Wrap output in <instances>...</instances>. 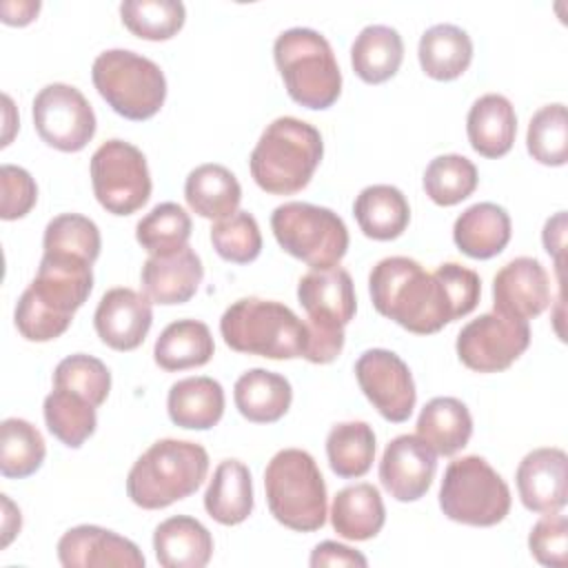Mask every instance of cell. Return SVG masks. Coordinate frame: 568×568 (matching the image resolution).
<instances>
[{
	"mask_svg": "<svg viewBox=\"0 0 568 568\" xmlns=\"http://www.w3.org/2000/svg\"><path fill=\"white\" fill-rule=\"evenodd\" d=\"M368 291L379 315L415 335L437 333L479 302V280L470 268L444 262L428 273L404 255L379 260L371 268Z\"/></svg>",
	"mask_w": 568,
	"mask_h": 568,
	"instance_id": "1",
	"label": "cell"
},
{
	"mask_svg": "<svg viewBox=\"0 0 568 568\" xmlns=\"http://www.w3.org/2000/svg\"><path fill=\"white\" fill-rule=\"evenodd\" d=\"M91 262L42 253L36 277L16 304V328L29 342H51L60 337L71 326L75 311L91 295Z\"/></svg>",
	"mask_w": 568,
	"mask_h": 568,
	"instance_id": "2",
	"label": "cell"
},
{
	"mask_svg": "<svg viewBox=\"0 0 568 568\" xmlns=\"http://www.w3.org/2000/svg\"><path fill=\"white\" fill-rule=\"evenodd\" d=\"M324 155L320 131L293 115L275 118L251 151L248 166L255 184L273 195L302 191Z\"/></svg>",
	"mask_w": 568,
	"mask_h": 568,
	"instance_id": "3",
	"label": "cell"
},
{
	"mask_svg": "<svg viewBox=\"0 0 568 568\" xmlns=\"http://www.w3.org/2000/svg\"><path fill=\"white\" fill-rule=\"evenodd\" d=\"M209 473V453L189 439H158L131 466L129 499L144 510L166 508L193 495Z\"/></svg>",
	"mask_w": 568,
	"mask_h": 568,
	"instance_id": "4",
	"label": "cell"
},
{
	"mask_svg": "<svg viewBox=\"0 0 568 568\" xmlns=\"http://www.w3.org/2000/svg\"><path fill=\"white\" fill-rule=\"evenodd\" d=\"M220 333L237 353L268 359L304 357L308 331L286 304L262 297H242L220 317Z\"/></svg>",
	"mask_w": 568,
	"mask_h": 568,
	"instance_id": "5",
	"label": "cell"
},
{
	"mask_svg": "<svg viewBox=\"0 0 568 568\" xmlns=\"http://www.w3.org/2000/svg\"><path fill=\"white\" fill-rule=\"evenodd\" d=\"M275 67L291 100L306 109H328L342 93V71L331 42L315 29L291 27L275 38Z\"/></svg>",
	"mask_w": 568,
	"mask_h": 568,
	"instance_id": "6",
	"label": "cell"
},
{
	"mask_svg": "<svg viewBox=\"0 0 568 568\" xmlns=\"http://www.w3.org/2000/svg\"><path fill=\"white\" fill-rule=\"evenodd\" d=\"M264 490L271 515L297 532L320 530L326 521V484L311 453L277 450L264 470Z\"/></svg>",
	"mask_w": 568,
	"mask_h": 568,
	"instance_id": "7",
	"label": "cell"
},
{
	"mask_svg": "<svg viewBox=\"0 0 568 568\" xmlns=\"http://www.w3.org/2000/svg\"><path fill=\"white\" fill-rule=\"evenodd\" d=\"M91 78L106 104L126 120H149L166 100L164 71L129 49L102 51L93 60Z\"/></svg>",
	"mask_w": 568,
	"mask_h": 568,
	"instance_id": "8",
	"label": "cell"
},
{
	"mask_svg": "<svg viewBox=\"0 0 568 568\" xmlns=\"http://www.w3.org/2000/svg\"><path fill=\"white\" fill-rule=\"evenodd\" d=\"M439 508L450 521L488 528L506 519L510 488L484 457L466 455L444 470Z\"/></svg>",
	"mask_w": 568,
	"mask_h": 568,
	"instance_id": "9",
	"label": "cell"
},
{
	"mask_svg": "<svg viewBox=\"0 0 568 568\" xmlns=\"http://www.w3.org/2000/svg\"><path fill=\"white\" fill-rule=\"evenodd\" d=\"M271 229L277 244L311 268H331L348 251L344 220L326 206L311 202H284L271 213Z\"/></svg>",
	"mask_w": 568,
	"mask_h": 568,
	"instance_id": "10",
	"label": "cell"
},
{
	"mask_svg": "<svg viewBox=\"0 0 568 568\" xmlns=\"http://www.w3.org/2000/svg\"><path fill=\"white\" fill-rule=\"evenodd\" d=\"M95 200L113 215H131L151 197V173L144 153L126 140H106L91 155Z\"/></svg>",
	"mask_w": 568,
	"mask_h": 568,
	"instance_id": "11",
	"label": "cell"
},
{
	"mask_svg": "<svg viewBox=\"0 0 568 568\" xmlns=\"http://www.w3.org/2000/svg\"><path fill=\"white\" fill-rule=\"evenodd\" d=\"M528 344V322L493 311L462 326L455 351L466 368L475 373H499L519 359Z\"/></svg>",
	"mask_w": 568,
	"mask_h": 568,
	"instance_id": "12",
	"label": "cell"
},
{
	"mask_svg": "<svg viewBox=\"0 0 568 568\" xmlns=\"http://www.w3.org/2000/svg\"><path fill=\"white\" fill-rule=\"evenodd\" d=\"M33 126L49 146L75 153L95 135V113L80 89L53 82L38 91L31 106Z\"/></svg>",
	"mask_w": 568,
	"mask_h": 568,
	"instance_id": "13",
	"label": "cell"
},
{
	"mask_svg": "<svg viewBox=\"0 0 568 568\" xmlns=\"http://www.w3.org/2000/svg\"><path fill=\"white\" fill-rule=\"evenodd\" d=\"M355 377L375 406V410L393 424H402L413 415L417 390L408 364L388 348H368L355 362Z\"/></svg>",
	"mask_w": 568,
	"mask_h": 568,
	"instance_id": "14",
	"label": "cell"
},
{
	"mask_svg": "<svg viewBox=\"0 0 568 568\" xmlns=\"http://www.w3.org/2000/svg\"><path fill=\"white\" fill-rule=\"evenodd\" d=\"M437 470L435 450L417 435H397L384 448L379 462V481L397 501L422 499Z\"/></svg>",
	"mask_w": 568,
	"mask_h": 568,
	"instance_id": "15",
	"label": "cell"
},
{
	"mask_svg": "<svg viewBox=\"0 0 568 568\" xmlns=\"http://www.w3.org/2000/svg\"><path fill=\"white\" fill-rule=\"evenodd\" d=\"M493 306L515 320H532L550 306V277L537 257H515L493 277Z\"/></svg>",
	"mask_w": 568,
	"mask_h": 568,
	"instance_id": "16",
	"label": "cell"
},
{
	"mask_svg": "<svg viewBox=\"0 0 568 568\" xmlns=\"http://www.w3.org/2000/svg\"><path fill=\"white\" fill-rule=\"evenodd\" d=\"M297 300L306 311L308 324L331 331H344L357 308L351 273L342 266L311 268L302 275L297 284Z\"/></svg>",
	"mask_w": 568,
	"mask_h": 568,
	"instance_id": "17",
	"label": "cell"
},
{
	"mask_svg": "<svg viewBox=\"0 0 568 568\" xmlns=\"http://www.w3.org/2000/svg\"><path fill=\"white\" fill-rule=\"evenodd\" d=\"M58 559L64 568H144L146 564L131 539L93 524L69 528L58 541Z\"/></svg>",
	"mask_w": 568,
	"mask_h": 568,
	"instance_id": "18",
	"label": "cell"
},
{
	"mask_svg": "<svg viewBox=\"0 0 568 568\" xmlns=\"http://www.w3.org/2000/svg\"><path fill=\"white\" fill-rule=\"evenodd\" d=\"M153 324L151 300L133 288H109L93 313L98 337L113 351H135Z\"/></svg>",
	"mask_w": 568,
	"mask_h": 568,
	"instance_id": "19",
	"label": "cell"
},
{
	"mask_svg": "<svg viewBox=\"0 0 568 568\" xmlns=\"http://www.w3.org/2000/svg\"><path fill=\"white\" fill-rule=\"evenodd\" d=\"M517 493L532 513H561L568 497V457L561 448H535L517 466Z\"/></svg>",
	"mask_w": 568,
	"mask_h": 568,
	"instance_id": "20",
	"label": "cell"
},
{
	"mask_svg": "<svg viewBox=\"0 0 568 568\" xmlns=\"http://www.w3.org/2000/svg\"><path fill=\"white\" fill-rule=\"evenodd\" d=\"M204 277L200 255L184 246L166 255H149L142 264V293L153 304H184L189 302Z\"/></svg>",
	"mask_w": 568,
	"mask_h": 568,
	"instance_id": "21",
	"label": "cell"
},
{
	"mask_svg": "<svg viewBox=\"0 0 568 568\" xmlns=\"http://www.w3.org/2000/svg\"><path fill=\"white\" fill-rule=\"evenodd\" d=\"M513 222L504 206L495 202H477L468 206L453 224L457 248L473 260H490L510 242Z\"/></svg>",
	"mask_w": 568,
	"mask_h": 568,
	"instance_id": "22",
	"label": "cell"
},
{
	"mask_svg": "<svg viewBox=\"0 0 568 568\" xmlns=\"http://www.w3.org/2000/svg\"><path fill=\"white\" fill-rule=\"evenodd\" d=\"M153 550L164 568H204L213 555V537L195 517L175 515L158 524Z\"/></svg>",
	"mask_w": 568,
	"mask_h": 568,
	"instance_id": "23",
	"label": "cell"
},
{
	"mask_svg": "<svg viewBox=\"0 0 568 568\" xmlns=\"http://www.w3.org/2000/svg\"><path fill=\"white\" fill-rule=\"evenodd\" d=\"M470 146L484 158H501L513 149L517 135V115L513 102L501 93L477 98L466 118Z\"/></svg>",
	"mask_w": 568,
	"mask_h": 568,
	"instance_id": "24",
	"label": "cell"
},
{
	"mask_svg": "<svg viewBox=\"0 0 568 568\" xmlns=\"http://www.w3.org/2000/svg\"><path fill=\"white\" fill-rule=\"evenodd\" d=\"M166 410L175 426L209 430L224 415V388L217 379L197 375L178 379L166 395Z\"/></svg>",
	"mask_w": 568,
	"mask_h": 568,
	"instance_id": "25",
	"label": "cell"
},
{
	"mask_svg": "<svg viewBox=\"0 0 568 568\" xmlns=\"http://www.w3.org/2000/svg\"><path fill=\"white\" fill-rule=\"evenodd\" d=\"M233 399L244 419L255 424H273L288 413L293 388L291 382L280 373L251 368L237 377Z\"/></svg>",
	"mask_w": 568,
	"mask_h": 568,
	"instance_id": "26",
	"label": "cell"
},
{
	"mask_svg": "<svg viewBox=\"0 0 568 568\" xmlns=\"http://www.w3.org/2000/svg\"><path fill=\"white\" fill-rule=\"evenodd\" d=\"M386 521V508L377 486L355 484L342 488L331 504L333 530L348 541L373 539Z\"/></svg>",
	"mask_w": 568,
	"mask_h": 568,
	"instance_id": "27",
	"label": "cell"
},
{
	"mask_svg": "<svg viewBox=\"0 0 568 568\" xmlns=\"http://www.w3.org/2000/svg\"><path fill=\"white\" fill-rule=\"evenodd\" d=\"M353 215L366 237L388 242L406 231L410 222V206L397 186L371 184L355 197Z\"/></svg>",
	"mask_w": 568,
	"mask_h": 568,
	"instance_id": "28",
	"label": "cell"
},
{
	"mask_svg": "<svg viewBox=\"0 0 568 568\" xmlns=\"http://www.w3.org/2000/svg\"><path fill=\"white\" fill-rule=\"evenodd\" d=\"M417 58L422 71L439 82L459 78L473 60V40L470 36L450 22L428 27L417 47Z\"/></svg>",
	"mask_w": 568,
	"mask_h": 568,
	"instance_id": "29",
	"label": "cell"
},
{
	"mask_svg": "<svg viewBox=\"0 0 568 568\" xmlns=\"http://www.w3.org/2000/svg\"><path fill=\"white\" fill-rule=\"evenodd\" d=\"M404 60V40L397 29L388 24L364 27L351 44V64L366 84H382L390 80Z\"/></svg>",
	"mask_w": 568,
	"mask_h": 568,
	"instance_id": "30",
	"label": "cell"
},
{
	"mask_svg": "<svg viewBox=\"0 0 568 568\" xmlns=\"http://www.w3.org/2000/svg\"><path fill=\"white\" fill-rule=\"evenodd\" d=\"M206 513L222 526H237L253 513V481L240 459L217 464L204 493Z\"/></svg>",
	"mask_w": 568,
	"mask_h": 568,
	"instance_id": "31",
	"label": "cell"
},
{
	"mask_svg": "<svg viewBox=\"0 0 568 568\" xmlns=\"http://www.w3.org/2000/svg\"><path fill=\"white\" fill-rule=\"evenodd\" d=\"M473 435V417L457 397H433L417 417V437H422L435 455L450 457L462 450Z\"/></svg>",
	"mask_w": 568,
	"mask_h": 568,
	"instance_id": "32",
	"label": "cell"
},
{
	"mask_svg": "<svg viewBox=\"0 0 568 568\" xmlns=\"http://www.w3.org/2000/svg\"><path fill=\"white\" fill-rule=\"evenodd\" d=\"M186 204L206 220H222L237 211L242 186L237 178L222 164H200L184 182Z\"/></svg>",
	"mask_w": 568,
	"mask_h": 568,
	"instance_id": "33",
	"label": "cell"
},
{
	"mask_svg": "<svg viewBox=\"0 0 568 568\" xmlns=\"http://www.w3.org/2000/svg\"><path fill=\"white\" fill-rule=\"evenodd\" d=\"M213 335L204 322L178 320L155 339L153 359L164 371H186L204 366L213 357Z\"/></svg>",
	"mask_w": 568,
	"mask_h": 568,
	"instance_id": "34",
	"label": "cell"
},
{
	"mask_svg": "<svg viewBox=\"0 0 568 568\" xmlns=\"http://www.w3.org/2000/svg\"><path fill=\"white\" fill-rule=\"evenodd\" d=\"M328 466L337 477L353 479L375 462V433L366 422H339L326 435Z\"/></svg>",
	"mask_w": 568,
	"mask_h": 568,
	"instance_id": "35",
	"label": "cell"
},
{
	"mask_svg": "<svg viewBox=\"0 0 568 568\" xmlns=\"http://www.w3.org/2000/svg\"><path fill=\"white\" fill-rule=\"evenodd\" d=\"M42 410L49 433L69 448H80L95 433V406L71 390L53 388L44 397Z\"/></svg>",
	"mask_w": 568,
	"mask_h": 568,
	"instance_id": "36",
	"label": "cell"
},
{
	"mask_svg": "<svg viewBox=\"0 0 568 568\" xmlns=\"http://www.w3.org/2000/svg\"><path fill=\"white\" fill-rule=\"evenodd\" d=\"M47 455L42 433L27 419L7 417L0 424V473L7 479L33 475Z\"/></svg>",
	"mask_w": 568,
	"mask_h": 568,
	"instance_id": "37",
	"label": "cell"
},
{
	"mask_svg": "<svg viewBox=\"0 0 568 568\" xmlns=\"http://www.w3.org/2000/svg\"><path fill=\"white\" fill-rule=\"evenodd\" d=\"M191 217L175 202L155 204L135 226V240L149 255H166L189 246Z\"/></svg>",
	"mask_w": 568,
	"mask_h": 568,
	"instance_id": "38",
	"label": "cell"
},
{
	"mask_svg": "<svg viewBox=\"0 0 568 568\" xmlns=\"http://www.w3.org/2000/svg\"><path fill=\"white\" fill-rule=\"evenodd\" d=\"M477 166L459 153L437 155L424 171V191L439 206H455L477 189Z\"/></svg>",
	"mask_w": 568,
	"mask_h": 568,
	"instance_id": "39",
	"label": "cell"
},
{
	"mask_svg": "<svg viewBox=\"0 0 568 568\" xmlns=\"http://www.w3.org/2000/svg\"><path fill=\"white\" fill-rule=\"evenodd\" d=\"M42 246L47 255H69L95 262L102 248L100 229L80 213H60L44 226Z\"/></svg>",
	"mask_w": 568,
	"mask_h": 568,
	"instance_id": "40",
	"label": "cell"
},
{
	"mask_svg": "<svg viewBox=\"0 0 568 568\" xmlns=\"http://www.w3.org/2000/svg\"><path fill=\"white\" fill-rule=\"evenodd\" d=\"M122 24L144 40H169L186 20L180 0H124L120 4Z\"/></svg>",
	"mask_w": 568,
	"mask_h": 568,
	"instance_id": "41",
	"label": "cell"
},
{
	"mask_svg": "<svg viewBox=\"0 0 568 568\" xmlns=\"http://www.w3.org/2000/svg\"><path fill=\"white\" fill-rule=\"evenodd\" d=\"M526 149L539 164L564 166L568 160V120L561 102L544 104L528 122Z\"/></svg>",
	"mask_w": 568,
	"mask_h": 568,
	"instance_id": "42",
	"label": "cell"
},
{
	"mask_svg": "<svg viewBox=\"0 0 568 568\" xmlns=\"http://www.w3.org/2000/svg\"><path fill=\"white\" fill-rule=\"evenodd\" d=\"M53 388L71 390L98 408L109 397L111 373L102 359L87 353H73L55 366Z\"/></svg>",
	"mask_w": 568,
	"mask_h": 568,
	"instance_id": "43",
	"label": "cell"
},
{
	"mask_svg": "<svg viewBox=\"0 0 568 568\" xmlns=\"http://www.w3.org/2000/svg\"><path fill=\"white\" fill-rule=\"evenodd\" d=\"M211 244L222 260L248 264L262 251L260 224L248 211H235L211 226Z\"/></svg>",
	"mask_w": 568,
	"mask_h": 568,
	"instance_id": "44",
	"label": "cell"
},
{
	"mask_svg": "<svg viewBox=\"0 0 568 568\" xmlns=\"http://www.w3.org/2000/svg\"><path fill=\"white\" fill-rule=\"evenodd\" d=\"M530 555L550 568H564L568 561V519L559 513H546L528 535Z\"/></svg>",
	"mask_w": 568,
	"mask_h": 568,
	"instance_id": "45",
	"label": "cell"
},
{
	"mask_svg": "<svg viewBox=\"0 0 568 568\" xmlns=\"http://www.w3.org/2000/svg\"><path fill=\"white\" fill-rule=\"evenodd\" d=\"M0 217L2 220H20L24 217L38 200V186L31 173L16 164H2L0 169Z\"/></svg>",
	"mask_w": 568,
	"mask_h": 568,
	"instance_id": "46",
	"label": "cell"
},
{
	"mask_svg": "<svg viewBox=\"0 0 568 568\" xmlns=\"http://www.w3.org/2000/svg\"><path fill=\"white\" fill-rule=\"evenodd\" d=\"M308 564L313 568H320V566H368V559L353 550L351 546H344V544H337V541H322L313 548L311 552V559Z\"/></svg>",
	"mask_w": 568,
	"mask_h": 568,
	"instance_id": "47",
	"label": "cell"
},
{
	"mask_svg": "<svg viewBox=\"0 0 568 568\" xmlns=\"http://www.w3.org/2000/svg\"><path fill=\"white\" fill-rule=\"evenodd\" d=\"M541 240H544L546 251L555 257V262H557V266H559V264H561L564 240H566V213H564V211H559V213H555L552 217L546 220Z\"/></svg>",
	"mask_w": 568,
	"mask_h": 568,
	"instance_id": "48",
	"label": "cell"
},
{
	"mask_svg": "<svg viewBox=\"0 0 568 568\" xmlns=\"http://www.w3.org/2000/svg\"><path fill=\"white\" fill-rule=\"evenodd\" d=\"M40 11V2L36 0H20V2H2L0 4V13H2V22L4 24H29Z\"/></svg>",
	"mask_w": 568,
	"mask_h": 568,
	"instance_id": "49",
	"label": "cell"
},
{
	"mask_svg": "<svg viewBox=\"0 0 568 568\" xmlns=\"http://www.w3.org/2000/svg\"><path fill=\"white\" fill-rule=\"evenodd\" d=\"M2 506H4V517H2V541H0V548H7L11 544V539L20 532L22 517H20V510L13 506V501L7 495H2Z\"/></svg>",
	"mask_w": 568,
	"mask_h": 568,
	"instance_id": "50",
	"label": "cell"
}]
</instances>
